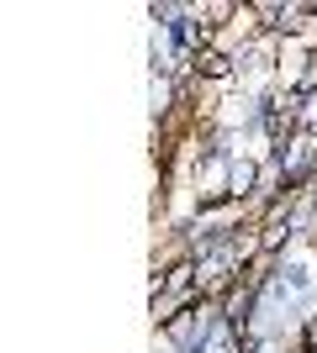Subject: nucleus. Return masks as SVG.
Masks as SVG:
<instances>
[{
  "label": "nucleus",
  "instance_id": "f03ea898",
  "mask_svg": "<svg viewBox=\"0 0 317 353\" xmlns=\"http://www.w3.org/2000/svg\"><path fill=\"white\" fill-rule=\"evenodd\" d=\"M233 63H238V59H227V53H217V48H201L196 59H191V69H196L201 79H227Z\"/></svg>",
  "mask_w": 317,
  "mask_h": 353
},
{
  "label": "nucleus",
  "instance_id": "f257e3e1",
  "mask_svg": "<svg viewBox=\"0 0 317 353\" xmlns=\"http://www.w3.org/2000/svg\"><path fill=\"white\" fill-rule=\"evenodd\" d=\"M211 332H217V316H211V301H201V306L180 311L175 322L164 327V338L175 343L180 353H206L211 348Z\"/></svg>",
  "mask_w": 317,
  "mask_h": 353
},
{
  "label": "nucleus",
  "instance_id": "7ed1b4c3",
  "mask_svg": "<svg viewBox=\"0 0 317 353\" xmlns=\"http://www.w3.org/2000/svg\"><path fill=\"white\" fill-rule=\"evenodd\" d=\"M254 179H259L254 159H233V174H227V195H233V201H249V195H254Z\"/></svg>",
  "mask_w": 317,
  "mask_h": 353
}]
</instances>
